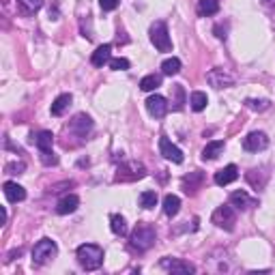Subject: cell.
I'll return each instance as SVG.
<instances>
[{
	"instance_id": "obj_1",
	"label": "cell",
	"mask_w": 275,
	"mask_h": 275,
	"mask_svg": "<svg viewBox=\"0 0 275 275\" xmlns=\"http://www.w3.org/2000/svg\"><path fill=\"white\" fill-rule=\"evenodd\" d=\"M78 262L86 271H97L103 264V249L95 243H84L78 247Z\"/></svg>"
},
{
	"instance_id": "obj_2",
	"label": "cell",
	"mask_w": 275,
	"mask_h": 275,
	"mask_svg": "<svg viewBox=\"0 0 275 275\" xmlns=\"http://www.w3.org/2000/svg\"><path fill=\"white\" fill-rule=\"evenodd\" d=\"M155 239H157V234H155V228H153L151 224H138L135 226V230L131 232V249L133 252H147V249H151L153 245H155Z\"/></svg>"
},
{
	"instance_id": "obj_3",
	"label": "cell",
	"mask_w": 275,
	"mask_h": 275,
	"mask_svg": "<svg viewBox=\"0 0 275 275\" xmlns=\"http://www.w3.org/2000/svg\"><path fill=\"white\" fill-rule=\"evenodd\" d=\"M56 254H58V245L52 239H41L32 247V264H37V266L47 264L50 260H54Z\"/></svg>"
},
{
	"instance_id": "obj_4",
	"label": "cell",
	"mask_w": 275,
	"mask_h": 275,
	"mask_svg": "<svg viewBox=\"0 0 275 275\" xmlns=\"http://www.w3.org/2000/svg\"><path fill=\"white\" fill-rule=\"evenodd\" d=\"M149 35H151V43L155 45V50H159V52H170V50H172V41H170L166 22H161V20L155 22L151 26Z\"/></svg>"
},
{
	"instance_id": "obj_5",
	"label": "cell",
	"mask_w": 275,
	"mask_h": 275,
	"mask_svg": "<svg viewBox=\"0 0 275 275\" xmlns=\"http://www.w3.org/2000/svg\"><path fill=\"white\" fill-rule=\"evenodd\" d=\"M211 222L217 226V228H224V230H232L234 224H237V213H234L232 204H222L213 211Z\"/></svg>"
},
{
	"instance_id": "obj_6",
	"label": "cell",
	"mask_w": 275,
	"mask_h": 275,
	"mask_svg": "<svg viewBox=\"0 0 275 275\" xmlns=\"http://www.w3.org/2000/svg\"><path fill=\"white\" fill-rule=\"evenodd\" d=\"M207 82L211 84L213 88H230L234 86V76L230 74L228 69L224 67H215L207 74Z\"/></svg>"
},
{
	"instance_id": "obj_7",
	"label": "cell",
	"mask_w": 275,
	"mask_h": 275,
	"mask_svg": "<svg viewBox=\"0 0 275 275\" xmlns=\"http://www.w3.org/2000/svg\"><path fill=\"white\" fill-rule=\"evenodd\" d=\"M147 176V170H144L142 164L138 161H127L118 168V174H116V181H138V179H144Z\"/></svg>"
},
{
	"instance_id": "obj_8",
	"label": "cell",
	"mask_w": 275,
	"mask_h": 275,
	"mask_svg": "<svg viewBox=\"0 0 275 275\" xmlns=\"http://www.w3.org/2000/svg\"><path fill=\"white\" fill-rule=\"evenodd\" d=\"M91 129H93V120L86 114H76L74 118H71V123L67 125V131L78 135V138H82V140L91 133Z\"/></svg>"
},
{
	"instance_id": "obj_9",
	"label": "cell",
	"mask_w": 275,
	"mask_h": 275,
	"mask_svg": "<svg viewBox=\"0 0 275 275\" xmlns=\"http://www.w3.org/2000/svg\"><path fill=\"white\" fill-rule=\"evenodd\" d=\"M269 147V138H266L264 131H252L243 138V149L247 153H258V151H264Z\"/></svg>"
},
{
	"instance_id": "obj_10",
	"label": "cell",
	"mask_w": 275,
	"mask_h": 275,
	"mask_svg": "<svg viewBox=\"0 0 275 275\" xmlns=\"http://www.w3.org/2000/svg\"><path fill=\"white\" fill-rule=\"evenodd\" d=\"M159 151L161 155H164L168 161H172V164H183V151L172 144L168 140V138H159Z\"/></svg>"
},
{
	"instance_id": "obj_11",
	"label": "cell",
	"mask_w": 275,
	"mask_h": 275,
	"mask_svg": "<svg viewBox=\"0 0 275 275\" xmlns=\"http://www.w3.org/2000/svg\"><path fill=\"white\" fill-rule=\"evenodd\" d=\"M168 108H170V106H168L166 97H161V95H151L149 99H147V110H149V114L155 116V118L166 116Z\"/></svg>"
},
{
	"instance_id": "obj_12",
	"label": "cell",
	"mask_w": 275,
	"mask_h": 275,
	"mask_svg": "<svg viewBox=\"0 0 275 275\" xmlns=\"http://www.w3.org/2000/svg\"><path fill=\"white\" fill-rule=\"evenodd\" d=\"M161 266L170 273H196V266L187 260H179V258H164Z\"/></svg>"
},
{
	"instance_id": "obj_13",
	"label": "cell",
	"mask_w": 275,
	"mask_h": 275,
	"mask_svg": "<svg viewBox=\"0 0 275 275\" xmlns=\"http://www.w3.org/2000/svg\"><path fill=\"white\" fill-rule=\"evenodd\" d=\"M239 179V168L234 166V164H230V166H226V168H222V170H217L215 172V183L217 185H230L232 181H237Z\"/></svg>"
},
{
	"instance_id": "obj_14",
	"label": "cell",
	"mask_w": 275,
	"mask_h": 275,
	"mask_svg": "<svg viewBox=\"0 0 275 275\" xmlns=\"http://www.w3.org/2000/svg\"><path fill=\"white\" fill-rule=\"evenodd\" d=\"M3 191H5V196H7V200L9 202H22L24 198H26V189L22 187V185H18V183H13V181H7L5 185H3Z\"/></svg>"
},
{
	"instance_id": "obj_15",
	"label": "cell",
	"mask_w": 275,
	"mask_h": 275,
	"mask_svg": "<svg viewBox=\"0 0 275 275\" xmlns=\"http://www.w3.org/2000/svg\"><path fill=\"white\" fill-rule=\"evenodd\" d=\"M78 207H80V198L76 196V193H69V196H64V198L58 200V204H56V213L69 215V213H74Z\"/></svg>"
},
{
	"instance_id": "obj_16",
	"label": "cell",
	"mask_w": 275,
	"mask_h": 275,
	"mask_svg": "<svg viewBox=\"0 0 275 275\" xmlns=\"http://www.w3.org/2000/svg\"><path fill=\"white\" fill-rule=\"evenodd\" d=\"M230 204L232 207H237V209H241V211H247V209H252V207H256V200L254 198H249L247 196V191H234V193H230Z\"/></svg>"
},
{
	"instance_id": "obj_17",
	"label": "cell",
	"mask_w": 275,
	"mask_h": 275,
	"mask_svg": "<svg viewBox=\"0 0 275 275\" xmlns=\"http://www.w3.org/2000/svg\"><path fill=\"white\" fill-rule=\"evenodd\" d=\"M93 64L95 67H103L106 62H110L112 60V45L110 43H103V45H99L97 50L93 52Z\"/></svg>"
},
{
	"instance_id": "obj_18",
	"label": "cell",
	"mask_w": 275,
	"mask_h": 275,
	"mask_svg": "<svg viewBox=\"0 0 275 275\" xmlns=\"http://www.w3.org/2000/svg\"><path fill=\"white\" fill-rule=\"evenodd\" d=\"M224 140H213V142H209L204 149H202V159L204 161H213V159H217L224 153Z\"/></svg>"
},
{
	"instance_id": "obj_19",
	"label": "cell",
	"mask_w": 275,
	"mask_h": 275,
	"mask_svg": "<svg viewBox=\"0 0 275 275\" xmlns=\"http://www.w3.org/2000/svg\"><path fill=\"white\" fill-rule=\"evenodd\" d=\"M71 101H74V97H71L69 93H64V95H58L54 99V103H52V116H62L64 112L69 110V106H71Z\"/></svg>"
},
{
	"instance_id": "obj_20",
	"label": "cell",
	"mask_w": 275,
	"mask_h": 275,
	"mask_svg": "<svg viewBox=\"0 0 275 275\" xmlns=\"http://www.w3.org/2000/svg\"><path fill=\"white\" fill-rule=\"evenodd\" d=\"M245 179H247V183L252 185V187L262 189V187H264V183H266V179H269V172H264V170L254 168V170H249V172L245 174Z\"/></svg>"
},
{
	"instance_id": "obj_21",
	"label": "cell",
	"mask_w": 275,
	"mask_h": 275,
	"mask_svg": "<svg viewBox=\"0 0 275 275\" xmlns=\"http://www.w3.org/2000/svg\"><path fill=\"white\" fill-rule=\"evenodd\" d=\"M32 142L37 144V149H39V153L41 151H52V144H54V133L52 131H39L37 135H32Z\"/></svg>"
},
{
	"instance_id": "obj_22",
	"label": "cell",
	"mask_w": 275,
	"mask_h": 275,
	"mask_svg": "<svg viewBox=\"0 0 275 275\" xmlns=\"http://www.w3.org/2000/svg\"><path fill=\"white\" fill-rule=\"evenodd\" d=\"M179 211H181V198L174 196V193H168V196L164 198V213L168 217H174Z\"/></svg>"
},
{
	"instance_id": "obj_23",
	"label": "cell",
	"mask_w": 275,
	"mask_h": 275,
	"mask_svg": "<svg viewBox=\"0 0 275 275\" xmlns=\"http://www.w3.org/2000/svg\"><path fill=\"white\" fill-rule=\"evenodd\" d=\"M207 103H209V97L207 93H202V91H193L191 97H189V106L193 112H202L207 108Z\"/></svg>"
},
{
	"instance_id": "obj_24",
	"label": "cell",
	"mask_w": 275,
	"mask_h": 275,
	"mask_svg": "<svg viewBox=\"0 0 275 275\" xmlns=\"http://www.w3.org/2000/svg\"><path fill=\"white\" fill-rule=\"evenodd\" d=\"M220 11V0H200L198 3V13L202 18H209V15H215Z\"/></svg>"
},
{
	"instance_id": "obj_25",
	"label": "cell",
	"mask_w": 275,
	"mask_h": 275,
	"mask_svg": "<svg viewBox=\"0 0 275 275\" xmlns=\"http://www.w3.org/2000/svg\"><path fill=\"white\" fill-rule=\"evenodd\" d=\"M161 86V76L159 74H151V76H144L142 82H140V88L144 93H153L157 91V88Z\"/></svg>"
},
{
	"instance_id": "obj_26",
	"label": "cell",
	"mask_w": 275,
	"mask_h": 275,
	"mask_svg": "<svg viewBox=\"0 0 275 275\" xmlns=\"http://www.w3.org/2000/svg\"><path fill=\"white\" fill-rule=\"evenodd\" d=\"M110 228H112V232H114L116 237H125V234H127V222H125V217H123V215H112V217H110Z\"/></svg>"
},
{
	"instance_id": "obj_27",
	"label": "cell",
	"mask_w": 275,
	"mask_h": 275,
	"mask_svg": "<svg viewBox=\"0 0 275 275\" xmlns=\"http://www.w3.org/2000/svg\"><path fill=\"white\" fill-rule=\"evenodd\" d=\"M179 71H181V60L176 58V56L166 58L164 62H161V74H164V76H176Z\"/></svg>"
},
{
	"instance_id": "obj_28",
	"label": "cell",
	"mask_w": 275,
	"mask_h": 275,
	"mask_svg": "<svg viewBox=\"0 0 275 275\" xmlns=\"http://www.w3.org/2000/svg\"><path fill=\"white\" fill-rule=\"evenodd\" d=\"M18 7L24 15H32L43 7V0H18Z\"/></svg>"
},
{
	"instance_id": "obj_29",
	"label": "cell",
	"mask_w": 275,
	"mask_h": 275,
	"mask_svg": "<svg viewBox=\"0 0 275 275\" xmlns=\"http://www.w3.org/2000/svg\"><path fill=\"white\" fill-rule=\"evenodd\" d=\"M200 183H202V172H191L189 176H185L183 179V187L189 193V191H196Z\"/></svg>"
},
{
	"instance_id": "obj_30",
	"label": "cell",
	"mask_w": 275,
	"mask_h": 275,
	"mask_svg": "<svg viewBox=\"0 0 275 275\" xmlns=\"http://www.w3.org/2000/svg\"><path fill=\"white\" fill-rule=\"evenodd\" d=\"M157 204V191H142L140 193V207L142 209H153Z\"/></svg>"
},
{
	"instance_id": "obj_31",
	"label": "cell",
	"mask_w": 275,
	"mask_h": 275,
	"mask_svg": "<svg viewBox=\"0 0 275 275\" xmlns=\"http://www.w3.org/2000/svg\"><path fill=\"white\" fill-rule=\"evenodd\" d=\"M172 95H174V106H172V110H181L183 108V103H185V91H183V86L181 84H176V86H172Z\"/></svg>"
},
{
	"instance_id": "obj_32",
	"label": "cell",
	"mask_w": 275,
	"mask_h": 275,
	"mask_svg": "<svg viewBox=\"0 0 275 275\" xmlns=\"http://www.w3.org/2000/svg\"><path fill=\"white\" fill-rule=\"evenodd\" d=\"M245 106H247L249 110L262 112V110L269 108V101H266V99H247V101H245Z\"/></svg>"
},
{
	"instance_id": "obj_33",
	"label": "cell",
	"mask_w": 275,
	"mask_h": 275,
	"mask_svg": "<svg viewBox=\"0 0 275 275\" xmlns=\"http://www.w3.org/2000/svg\"><path fill=\"white\" fill-rule=\"evenodd\" d=\"M108 64H110V69H114V71H127L129 69V60L127 58H112Z\"/></svg>"
},
{
	"instance_id": "obj_34",
	"label": "cell",
	"mask_w": 275,
	"mask_h": 275,
	"mask_svg": "<svg viewBox=\"0 0 275 275\" xmlns=\"http://www.w3.org/2000/svg\"><path fill=\"white\" fill-rule=\"evenodd\" d=\"M41 161L45 166H56V164H58V159H56V155L52 151H41Z\"/></svg>"
},
{
	"instance_id": "obj_35",
	"label": "cell",
	"mask_w": 275,
	"mask_h": 275,
	"mask_svg": "<svg viewBox=\"0 0 275 275\" xmlns=\"http://www.w3.org/2000/svg\"><path fill=\"white\" fill-rule=\"evenodd\" d=\"M24 168H26V166H24V161H18V164H7V174H22L24 172Z\"/></svg>"
},
{
	"instance_id": "obj_36",
	"label": "cell",
	"mask_w": 275,
	"mask_h": 275,
	"mask_svg": "<svg viewBox=\"0 0 275 275\" xmlns=\"http://www.w3.org/2000/svg\"><path fill=\"white\" fill-rule=\"evenodd\" d=\"M120 0H99V7L103 11H114L116 7H118Z\"/></svg>"
},
{
	"instance_id": "obj_37",
	"label": "cell",
	"mask_w": 275,
	"mask_h": 275,
	"mask_svg": "<svg viewBox=\"0 0 275 275\" xmlns=\"http://www.w3.org/2000/svg\"><path fill=\"white\" fill-rule=\"evenodd\" d=\"M275 3V0H262V5H266V7H269V5H273Z\"/></svg>"
}]
</instances>
